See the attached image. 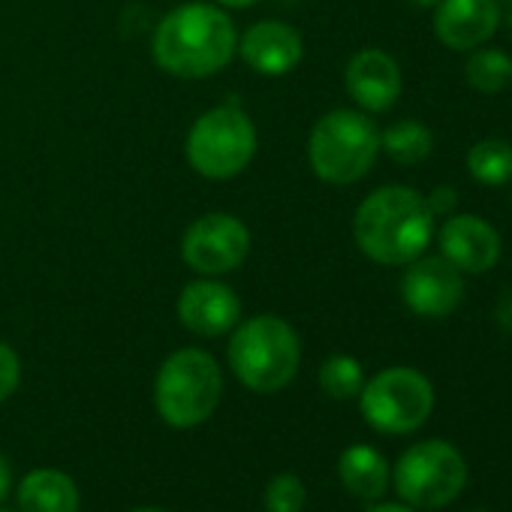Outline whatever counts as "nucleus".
Here are the masks:
<instances>
[{"instance_id": "a878e982", "label": "nucleus", "mask_w": 512, "mask_h": 512, "mask_svg": "<svg viewBox=\"0 0 512 512\" xmlns=\"http://www.w3.org/2000/svg\"><path fill=\"white\" fill-rule=\"evenodd\" d=\"M371 512H413V509L410 506H401V503H380Z\"/></svg>"}, {"instance_id": "f3484780", "label": "nucleus", "mask_w": 512, "mask_h": 512, "mask_svg": "<svg viewBox=\"0 0 512 512\" xmlns=\"http://www.w3.org/2000/svg\"><path fill=\"white\" fill-rule=\"evenodd\" d=\"M338 476L350 494L362 500H377L389 485V464L374 446L356 443L344 449V455L338 458Z\"/></svg>"}, {"instance_id": "39448f33", "label": "nucleus", "mask_w": 512, "mask_h": 512, "mask_svg": "<svg viewBox=\"0 0 512 512\" xmlns=\"http://www.w3.org/2000/svg\"><path fill=\"white\" fill-rule=\"evenodd\" d=\"M223 395V377L214 356L187 347L172 353L154 383V401L160 416L172 428H193L205 422Z\"/></svg>"}, {"instance_id": "9d476101", "label": "nucleus", "mask_w": 512, "mask_h": 512, "mask_svg": "<svg viewBox=\"0 0 512 512\" xmlns=\"http://www.w3.org/2000/svg\"><path fill=\"white\" fill-rule=\"evenodd\" d=\"M464 296V275L443 256H419L407 263L401 278V299L416 317H449Z\"/></svg>"}, {"instance_id": "c85d7f7f", "label": "nucleus", "mask_w": 512, "mask_h": 512, "mask_svg": "<svg viewBox=\"0 0 512 512\" xmlns=\"http://www.w3.org/2000/svg\"><path fill=\"white\" fill-rule=\"evenodd\" d=\"M506 22H509V31H512V0H509V13H506Z\"/></svg>"}, {"instance_id": "5701e85b", "label": "nucleus", "mask_w": 512, "mask_h": 512, "mask_svg": "<svg viewBox=\"0 0 512 512\" xmlns=\"http://www.w3.org/2000/svg\"><path fill=\"white\" fill-rule=\"evenodd\" d=\"M19 377H22L19 356L13 353V347H7L4 341H0V401H7L16 392Z\"/></svg>"}, {"instance_id": "6ab92c4d", "label": "nucleus", "mask_w": 512, "mask_h": 512, "mask_svg": "<svg viewBox=\"0 0 512 512\" xmlns=\"http://www.w3.org/2000/svg\"><path fill=\"white\" fill-rule=\"evenodd\" d=\"M464 79L479 94H497L512 82V61L500 49L479 46L464 61Z\"/></svg>"}, {"instance_id": "aec40b11", "label": "nucleus", "mask_w": 512, "mask_h": 512, "mask_svg": "<svg viewBox=\"0 0 512 512\" xmlns=\"http://www.w3.org/2000/svg\"><path fill=\"white\" fill-rule=\"evenodd\" d=\"M467 172L485 187L512 181V145L506 139H482L467 151Z\"/></svg>"}, {"instance_id": "393cba45", "label": "nucleus", "mask_w": 512, "mask_h": 512, "mask_svg": "<svg viewBox=\"0 0 512 512\" xmlns=\"http://www.w3.org/2000/svg\"><path fill=\"white\" fill-rule=\"evenodd\" d=\"M10 482H13V473H10V461L0 455V500L7 497V491H10Z\"/></svg>"}, {"instance_id": "f8f14e48", "label": "nucleus", "mask_w": 512, "mask_h": 512, "mask_svg": "<svg viewBox=\"0 0 512 512\" xmlns=\"http://www.w3.org/2000/svg\"><path fill=\"white\" fill-rule=\"evenodd\" d=\"M500 28L497 0H440L434 13V34L452 52H473L485 46Z\"/></svg>"}, {"instance_id": "412c9836", "label": "nucleus", "mask_w": 512, "mask_h": 512, "mask_svg": "<svg viewBox=\"0 0 512 512\" xmlns=\"http://www.w3.org/2000/svg\"><path fill=\"white\" fill-rule=\"evenodd\" d=\"M320 386H323L326 395H332L338 401L356 398L362 392V386H365L362 365L353 356H332L320 368Z\"/></svg>"}, {"instance_id": "bb28decb", "label": "nucleus", "mask_w": 512, "mask_h": 512, "mask_svg": "<svg viewBox=\"0 0 512 512\" xmlns=\"http://www.w3.org/2000/svg\"><path fill=\"white\" fill-rule=\"evenodd\" d=\"M217 4H223V7H232V10H244V7L256 4V0H217Z\"/></svg>"}, {"instance_id": "b1692460", "label": "nucleus", "mask_w": 512, "mask_h": 512, "mask_svg": "<svg viewBox=\"0 0 512 512\" xmlns=\"http://www.w3.org/2000/svg\"><path fill=\"white\" fill-rule=\"evenodd\" d=\"M425 202H428V208H431V214L434 217H449L452 211H455V190L452 187H434L431 190V196H425Z\"/></svg>"}, {"instance_id": "2eb2a0df", "label": "nucleus", "mask_w": 512, "mask_h": 512, "mask_svg": "<svg viewBox=\"0 0 512 512\" xmlns=\"http://www.w3.org/2000/svg\"><path fill=\"white\" fill-rule=\"evenodd\" d=\"M241 58L263 76H284L302 61V37L284 22H260L244 34Z\"/></svg>"}, {"instance_id": "4468645a", "label": "nucleus", "mask_w": 512, "mask_h": 512, "mask_svg": "<svg viewBox=\"0 0 512 512\" xmlns=\"http://www.w3.org/2000/svg\"><path fill=\"white\" fill-rule=\"evenodd\" d=\"M178 317L190 332H196L202 338H217L238 326L241 302L226 284L196 281V284L184 287V293L178 299Z\"/></svg>"}, {"instance_id": "1a4fd4ad", "label": "nucleus", "mask_w": 512, "mask_h": 512, "mask_svg": "<svg viewBox=\"0 0 512 512\" xmlns=\"http://www.w3.org/2000/svg\"><path fill=\"white\" fill-rule=\"evenodd\" d=\"M250 250L247 226L232 214H205L184 232V263L199 275H226L244 263Z\"/></svg>"}, {"instance_id": "9b49d317", "label": "nucleus", "mask_w": 512, "mask_h": 512, "mask_svg": "<svg viewBox=\"0 0 512 512\" xmlns=\"http://www.w3.org/2000/svg\"><path fill=\"white\" fill-rule=\"evenodd\" d=\"M440 256L461 275H485L497 266L503 244L497 229L476 214H452L437 232Z\"/></svg>"}, {"instance_id": "7ed1b4c3", "label": "nucleus", "mask_w": 512, "mask_h": 512, "mask_svg": "<svg viewBox=\"0 0 512 512\" xmlns=\"http://www.w3.org/2000/svg\"><path fill=\"white\" fill-rule=\"evenodd\" d=\"M302 359L296 329L272 314L247 320L229 341V365L253 392H278L293 383Z\"/></svg>"}, {"instance_id": "cd10ccee", "label": "nucleus", "mask_w": 512, "mask_h": 512, "mask_svg": "<svg viewBox=\"0 0 512 512\" xmlns=\"http://www.w3.org/2000/svg\"><path fill=\"white\" fill-rule=\"evenodd\" d=\"M410 4H416V7H437L440 0H410Z\"/></svg>"}, {"instance_id": "f03ea898", "label": "nucleus", "mask_w": 512, "mask_h": 512, "mask_svg": "<svg viewBox=\"0 0 512 512\" xmlns=\"http://www.w3.org/2000/svg\"><path fill=\"white\" fill-rule=\"evenodd\" d=\"M238 37L232 19L211 4H184L172 10L154 34V61L181 79H205L226 67Z\"/></svg>"}, {"instance_id": "6e6552de", "label": "nucleus", "mask_w": 512, "mask_h": 512, "mask_svg": "<svg viewBox=\"0 0 512 512\" xmlns=\"http://www.w3.org/2000/svg\"><path fill=\"white\" fill-rule=\"evenodd\" d=\"M362 416L383 434H410L434 410V386L416 368H386L362 386Z\"/></svg>"}, {"instance_id": "a211bd4d", "label": "nucleus", "mask_w": 512, "mask_h": 512, "mask_svg": "<svg viewBox=\"0 0 512 512\" xmlns=\"http://www.w3.org/2000/svg\"><path fill=\"white\" fill-rule=\"evenodd\" d=\"M434 148V136L425 124L407 118V121H395L386 133H380V151H386L395 163L413 166L422 163Z\"/></svg>"}, {"instance_id": "7c9ffc66", "label": "nucleus", "mask_w": 512, "mask_h": 512, "mask_svg": "<svg viewBox=\"0 0 512 512\" xmlns=\"http://www.w3.org/2000/svg\"><path fill=\"white\" fill-rule=\"evenodd\" d=\"M0 512H7V509H0Z\"/></svg>"}, {"instance_id": "c756f323", "label": "nucleus", "mask_w": 512, "mask_h": 512, "mask_svg": "<svg viewBox=\"0 0 512 512\" xmlns=\"http://www.w3.org/2000/svg\"><path fill=\"white\" fill-rule=\"evenodd\" d=\"M133 512H160V509H133Z\"/></svg>"}, {"instance_id": "f257e3e1", "label": "nucleus", "mask_w": 512, "mask_h": 512, "mask_svg": "<svg viewBox=\"0 0 512 512\" xmlns=\"http://www.w3.org/2000/svg\"><path fill=\"white\" fill-rule=\"evenodd\" d=\"M356 244L380 266H407L434 238V214L413 187L389 184L365 196L353 220Z\"/></svg>"}, {"instance_id": "20e7f679", "label": "nucleus", "mask_w": 512, "mask_h": 512, "mask_svg": "<svg viewBox=\"0 0 512 512\" xmlns=\"http://www.w3.org/2000/svg\"><path fill=\"white\" fill-rule=\"evenodd\" d=\"M380 154L377 124L353 109H335L317 121L308 139V160L317 178L329 184H353L365 178Z\"/></svg>"}, {"instance_id": "4be33fe9", "label": "nucleus", "mask_w": 512, "mask_h": 512, "mask_svg": "<svg viewBox=\"0 0 512 512\" xmlns=\"http://www.w3.org/2000/svg\"><path fill=\"white\" fill-rule=\"evenodd\" d=\"M305 482L293 473H281L266 488V509L269 512H302L305 509Z\"/></svg>"}, {"instance_id": "ddd939ff", "label": "nucleus", "mask_w": 512, "mask_h": 512, "mask_svg": "<svg viewBox=\"0 0 512 512\" xmlns=\"http://www.w3.org/2000/svg\"><path fill=\"white\" fill-rule=\"evenodd\" d=\"M350 97L365 112H389L401 97V67L383 49H362L350 58L344 73Z\"/></svg>"}, {"instance_id": "0eeeda50", "label": "nucleus", "mask_w": 512, "mask_h": 512, "mask_svg": "<svg viewBox=\"0 0 512 512\" xmlns=\"http://www.w3.org/2000/svg\"><path fill=\"white\" fill-rule=\"evenodd\" d=\"M464 482L467 464L446 440H422L395 464V491L416 509H440L452 503Z\"/></svg>"}, {"instance_id": "dca6fc26", "label": "nucleus", "mask_w": 512, "mask_h": 512, "mask_svg": "<svg viewBox=\"0 0 512 512\" xmlns=\"http://www.w3.org/2000/svg\"><path fill=\"white\" fill-rule=\"evenodd\" d=\"M22 512H76L79 488L61 470H34L19 485Z\"/></svg>"}, {"instance_id": "423d86ee", "label": "nucleus", "mask_w": 512, "mask_h": 512, "mask_svg": "<svg viewBox=\"0 0 512 512\" xmlns=\"http://www.w3.org/2000/svg\"><path fill=\"white\" fill-rule=\"evenodd\" d=\"M256 151V130L235 106H220L202 115L187 136L190 166L211 181H226L244 172Z\"/></svg>"}]
</instances>
